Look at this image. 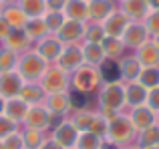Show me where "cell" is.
Wrapping results in <instances>:
<instances>
[{"label": "cell", "mask_w": 159, "mask_h": 149, "mask_svg": "<svg viewBox=\"0 0 159 149\" xmlns=\"http://www.w3.org/2000/svg\"><path fill=\"white\" fill-rule=\"evenodd\" d=\"M89 2V16L95 20H105L115 8L113 0H87Z\"/></svg>", "instance_id": "8fae6325"}, {"label": "cell", "mask_w": 159, "mask_h": 149, "mask_svg": "<svg viewBox=\"0 0 159 149\" xmlns=\"http://www.w3.org/2000/svg\"><path fill=\"white\" fill-rule=\"evenodd\" d=\"M153 121H155V115H153V111L147 109V107H139V109L133 111V125L139 127L141 131L153 127Z\"/></svg>", "instance_id": "ac0fdd59"}, {"label": "cell", "mask_w": 159, "mask_h": 149, "mask_svg": "<svg viewBox=\"0 0 159 149\" xmlns=\"http://www.w3.org/2000/svg\"><path fill=\"white\" fill-rule=\"evenodd\" d=\"M87 101H89V99H87V95L83 93V91H79V93H73V95L69 97V105L75 107L77 111H81L83 107L87 105Z\"/></svg>", "instance_id": "ab89813d"}, {"label": "cell", "mask_w": 159, "mask_h": 149, "mask_svg": "<svg viewBox=\"0 0 159 149\" xmlns=\"http://www.w3.org/2000/svg\"><path fill=\"white\" fill-rule=\"evenodd\" d=\"M149 149H159V147H149Z\"/></svg>", "instance_id": "11a10c76"}, {"label": "cell", "mask_w": 159, "mask_h": 149, "mask_svg": "<svg viewBox=\"0 0 159 149\" xmlns=\"http://www.w3.org/2000/svg\"><path fill=\"white\" fill-rule=\"evenodd\" d=\"M12 65H14V55H12V51H2L0 52V71L8 73L12 69Z\"/></svg>", "instance_id": "f35d334b"}, {"label": "cell", "mask_w": 159, "mask_h": 149, "mask_svg": "<svg viewBox=\"0 0 159 149\" xmlns=\"http://www.w3.org/2000/svg\"><path fill=\"white\" fill-rule=\"evenodd\" d=\"M58 61H61V67L65 69H77L83 63V52L77 51V48H66V51L61 52Z\"/></svg>", "instance_id": "44dd1931"}, {"label": "cell", "mask_w": 159, "mask_h": 149, "mask_svg": "<svg viewBox=\"0 0 159 149\" xmlns=\"http://www.w3.org/2000/svg\"><path fill=\"white\" fill-rule=\"evenodd\" d=\"M159 61V47L155 43H143L139 48V61L137 63L143 67H155Z\"/></svg>", "instance_id": "4fadbf2b"}, {"label": "cell", "mask_w": 159, "mask_h": 149, "mask_svg": "<svg viewBox=\"0 0 159 149\" xmlns=\"http://www.w3.org/2000/svg\"><path fill=\"white\" fill-rule=\"evenodd\" d=\"M89 131L99 137V135H105L107 131H109V125L103 121L101 117H93V121H91V125H89Z\"/></svg>", "instance_id": "74e56055"}, {"label": "cell", "mask_w": 159, "mask_h": 149, "mask_svg": "<svg viewBox=\"0 0 159 149\" xmlns=\"http://www.w3.org/2000/svg\"><path fill=\"white\" fill-rule=\"evenodd\" d=\"M4 111V101H2V97H0V113Z\"/></svg>", "instance_id": "f907efd6"}, {"label": "cell", "mask_w": 159, "mask_h": 149, "mask_svg": "<svg viewBox=\"0 0 159 149\" xmlns=\"http://www.w3.org/2000/svg\"><path fill=\"white\" fill-rule=\"evenodd\" d=\"M147 4L151 10H159V0H147Z\"/></svg>", "instance_id": "c3c4849f"}, {"label": "cell", "mask_w": 159, "mask_h": 149, "mask_svg": "<svg viewBox=\"0 0 159 149\" xmlns=\"http://www.w3.org/2000/svg\"><path fill=\"white\" fill-rule=\"evenodd\" d=\"M0 6H2V2H0Z\"/></svg>", "instance_id": "6f0895ef"}, {"label": "cell", "mask_w": 159, "mask_h": 149, "mask_svg": "<svg viewBox=\"0 0 159 149\" xmlns=\"http://www.w3.org/2000/svg\"><path fill=\"white\" fill-rule=\"evenodd\" d=\"M18 8L26 14V18H40L47 12L44 0H18Z\"/></svg>", "instance_id": "5bb4252c"}, {"label": "cell", "mask_w": 159, "mask_h": 149, "mask_svg": "<svg viewBox=\"0 0 159 149\" xmlns=\"http://www.w3.org/2000/svg\"><path fill=\"white\" fill-rule=\"evenodd\" d=\"M127 26H129V16L125 14L123 10H113L111 14L105 18L103 30H105V34L119 38V36H123V32H125Z\"/></svg>", "instance_id": "6da1fadb"}, {"label": "cell", "mask_w": 159, "mask_h": 149, "mask_svg": "<svg viewBox=\"0 0 159 149\" xmlns=\"http://www.w3.org/2000/svg\"><path fill=\"white\" fill-rule=\"evenodd\" d=\"M107 133H109V137H111L113 143H121V141H125V139L131 137L133 123L127 121V119H123V117H117V119H113V123L109 125Z\"/></svg>", "instance_id": "7a4b0ae2"}, {"label": "cell", "mask_w": 159, "mask_h": 149, "mask_svg": "<svg viewBox=\"0 0 159 149\" xmlns=\"http://www.w3.org/2000/svg\"><path fill=\"white\" fill-rule=\"evenodd\" d=\"M6 43H8V47H10V51L12 48L24 47V44H26V32H24L22 28H12L6 36Z\"/></svg>", "instance_id": "83f0119b"}, {"label": "cell", "mask_w": 159, "mask_h": 149, "mask_svg": "<svg viewBox=\"0 0 159 149\" xmlns=\"http://www.w3.org/2000/svg\"><path fill=\"white\" fill-rule=\"evenodd\" d=\"M155 44L159 47V34H155Z\"/></svg>", "instance_id": "816d5d0a"}, {"label": "cell", "mask_w": 159, "mask_h": 149, "mask_svg": "<svg viewBox=\"0 0 159 149\" xmlns=\"http://www.w3.org/2000/svg\"><path fill=\"white\" fill-rule=\"evenodd\" d=\"M10 30H12V28H10V24H8L6 20H4L2 16H0V38H6Z\"/></svg>", "instance_id": "bcb514c9"}, {"label": "cell", "mask_w": 159, "mask_h": 149, "mask_svg": "<svg viewBox=\"0 0 159 149\" xmlns=\"http://www.w3.org/2000/svg\"><path fill=\"white\" fill-rule=\"evenodd\" d=\"M147 101H149V105H151V111L153 109L159 111V89L151 91V95H147Z\"/></svg>", "instance_id": "f6af8a7d"}, {"label": "cell", "mask_w": 159, "mask_h": 149, "mask_svg": "<svg viewBox=\"0 0 159 149\" xmlns=\"http://www.w3.org/2000/svg\"><path fill=\"white\" fill-rule=\"evenodd\" d=\"M79 139V131L73 123H62L57 131H54V141L58 143L62 149L65 147H73Z\"/></svg>", "instance_id": "277c9868"}, {"label": "cell", "mask_w": 159, "mask_h": 149, "mask_svg": "<svg viewBox=\"0 0 159 149\" xmlns=\"http://www.w3.org/2000/svg\"><path fill=\"white\" fill-rule=\"evenodd\" d=\"M93 117L95 115L93 113H79L77 117H75V123L73 125L77 127V131H89V125H91V121H93Z\"/></svg>", "instance_id": "e575fe53"}, {"label": "cell", "mask_w": 159, "mask_h": 149, "mask_svg": "<svg viewBox=\"0 0 159 149\" xmlns=\"http://www.w3.org/2000/svg\"><path fill=\"white\" fill-rule=\"evenodd\" d=\"M81 34H83V24L77 22V20L66 18V22L62 24L61 30H58V40H75Z\"/></svg>", "instance_id": "d6986e66"}, {"label": "cell", "mask_w": 159, "mask_h": 149, "mask_svg": "<svg viewBox=\"0 0 159 149\" xmlns=\"http://www.w3.org/2000/svg\"><path fill=\"white\" fill-rule=\"evenodd\" d=\"M125 101V91L119 89L117 85H111L109 89H105V93H103V107L105 109H119L121 105H123Z\"/></svg>", "instance_id": "7c38bea8"}, {"label": "cell", "mask_w": 159, "mask_h": 149, "mask_svg": "<svg viewBox=\"0 0 159 149\" xmlns=\"http://www.w3.org/2000/svg\"><path fill=\"white\" fill-rule=\"evenodd\" d=\"M121 2H123V0H121Z\"/></svg>", "instance_id": "680465c9"}, {"label": "cell", "mask_w": 159, "mask_h": 149, "mask_svg": "<svg viewBox=\"0 0 159 149\" xmlns=\"http://www.w3.org/2000/svg\"><path fill=\"white\" fill-rule=\"evenodd\" d=\"M99 149H117V147H115V143L111 141V143H101V147H99Z\"/></svg>", "instance_id": "681fc988"}, {"label": "cell", "mask_w": 159, "mask_h": 149, "mask_svg": "<svg viewBox=\"0 0 159 149\" xmlns=\"http://www.w3.org/2000/svg\"><path fill=\"white\" fill-rule=\"evenodd\" d=\"M145 36H147V28L143 24H129L121 40H123V44H129V47H141L145 43Z\"/></svg>", "instance_id": "8992f818"}, {"label": "cell", "mask_w": 159, "mask_h": 149, "mask_svg": "<svg viewBox=\"0 0 159 149\" xmlns=\"http://www.w3.org/2000/svg\"><path fill=\"white\" fill-rule=\"evenodd\" d=\"M22 141H24V147H26V149H40V145L44 143L40 131H36V129H26Z\"/></svg>", "instance_id": "f546056e"}, {"label": "cell", "mask_w": 159, "mask_h": 149, "mask_svg": "<svg viewBox=\"0 0 159 149\" xmlns=\"http://www.w3.org/2000/svg\"><path fill=\"white\" fill-rule=\"evenodd\" d=\"M0 2H10V0H0Z\"/></svg>", "instance_id": "f5cc1de1"}, {"label": "cell", "mask_w": 159, "mask_h": 149, "mask_svg": "<svg viewBox=\"0 0 159 149\" xmlns=\"http://www.w3.org/2000/svg\"><path fill=\"white\" fill-rule=\"evenodd\" d=\"M139 147H143V149L159 147V127H149V129H143V131H141Z\"/></svg>", "instance_id": "d4e9b609"}, {"label": "cell", "mask_w": 159, "mask_h": 149, "mask_svg": "<svg viewBox=\"0 0 159 149\" xmlns=\"http://www.w3.org/2000/svg\"><path fill=\"white\" fill-rule=\"evenodd\" d=\"M101 74L107 83H115L117 79H121V67L115 61H105L101 67Z\"/></svg>", "instance_id": "484cf974"}, {"label": "cell", "mask_w": 159, "mask_h": 149, "mask_svg": "<svg viewBox=\"0 0 159 149\" xmlns=\"http://www.w3.org/2000/svg\"><path fill=\"white\" fill-rule=\"evenodd\" d=\"M24 32H26V36L40 38V36H44L48 32V28H47V24H44V18L40 16V18H28L26 24H24Z\"/></svg>", "instance_id": "ffe728a7"}, {"label": "cell", "mask_w": 159, "mask_h": 149, "mask_svg": "<svg viewBox=\"0 0 159 149\" xmlns=\"http://www.w3.org/2000/svg\"><path fill=\"white\" fill-rule=\"evenodd\" d=\"M62 12L69 20L83 22L85 18H89V2L87 0H69Z\"/></svg>", "instance_id": "5b68a950"}, {"label": "cell", "mask_w": 159, "mask_h": 149, "mask_svg": "<svg viewBox=\"0 0 159 149\" xmlns=\"http://www.w3.org/2000/svg\"><path fill=\"white\" fill-rule=\"evenodd\" d=\"M39 52H40V55H39L40 59H44V61H52V59H57V56H61V52H62V44H61V40H57V38L43 40V43H40Z\"/></svg>", "instance_id": "2e32d148"}, {"label": "cell", "mask_w": 159, "mask_h": 149, "mask_svg": "<svg viewBox=\"0 0 159 149\" xmlns=\"http://www.w3.org/2000/svg\"><path fill=\"white\" fill-rule=\"evenodd\" d=\"M43 18H44L47 28H48V30H52V32H58V30H61V26L66 22V16H65V12H62V10H47Z\"/></svg>", "instance_id": "7402d4cb"}, {"label": "cell", "mask_w": 159, "mask_h": 149, "mask_svg": "<svg viewBox=\"0 0 159 149\" xmlns=\"http://www.w3.org/2000/svg\"><path fill=\"white\" fill-rule=\"evenodd\" d=\"M20 89H22L20 74L2 73V77H0V95L2 97H14V95L20 93Z\"/></svg>", "instance_id": "52a82bcc"}, {"label": "cell", "mask_w": 159, "mask_h": 149, "mask_svg": "<svg viewBox=\"0 0 159 149\" xmlns=\"http://www.w3.org/2000/svg\"><path fill=\"white\" fill-rule=\"evenodd\" d=\"M10 133H14V123L10 119H2L0 117V139L8 137Z\"/></svg>", "instance_id": "7bdbcfd3"}, {"label": "cell", "mask_w": 159, "mask_h": 149, "mask_svg": "<svg viewBox=\"0 0 159 149\" xmlns=\"http://www.w3.org/2000/svg\"><path fill=\"white\" fill-rule=\"evenodd\" d=\"M83 59H87V63H99L103 59V48L95 43H89L87 48L83 51Z\"/></svg>", "instance_id": "d6a6232c"}, {"label": "cell", "mask_w": 159, "mask_h": 149, "mask_svg": "<svg viewBox=\"0 0 159 149\" xmlns=\"http://www.w3.org/2000/svg\"><path fill=\"white\" fill-rule=\"evenodd\" d=\"M66 2H69V0H44L47 10H65Z\"/></svg>", "instance_id": "ee69618b"}, {"label": "cell", "mask_w": 159, "mask_h": 149, "mask_svg": "<svg viewBox=\"0 0 159 149\" xmlns=\"http://www.w3.org/2000/svg\"><path fill=\"white\" fill-rule=\"evenodd\" d=\"M43 87L48 89V91H52V93L61 91L62 87H65V74L58 71V69H51V71H47L44 77H43Z\"/></svg>", "instance_id": "e0dca14e"}, {"label": "cell", "mask_w": 159, "mask_h": 149, "mask_svg": "<svg viewBox=\"0 0 159 149\" xmlns=\"http://www.w3.org/2000/svg\"><path fill=\"white\" fill-rule=\"evenodd\" d=\"M137 79H139V85L141 87H157L159 85V71L155 67H145L143 71H139V74H137Z\"/></svg>", "instance_id": "cb8c5ba5"}, {"label": "cell", "mask_w": 159, "mask_h": 149, "mask_svg": "<svg viewBox=\"0 0 159 149\" xmlns=\"http://www.w3.org/2000/svg\"><path fill=\"white\" fill-rule=\"evenodd\" d=\"M97 81H99V73L95 69L83 67V69H79L77 77H75V87L79 91H91V89H95Z\"/></svg>", "instance_id": "ba28073f"}, {"label": "cell", "mask_w": 159, "mask_h": 149, "mask_svg": "<svg viewBox=\"0 0 159 149\" xmlns=\"http://www.w3.org/2000/svg\"><path fill=\"white\" fill-rule=\"evenodd\" d=\"M40 149H62V147L58 145L57 141H44L43 145H40Z\"/></svg>", "instance_id": "7dc6e473"}, {"label": "cell", "mask_w": 159, "mask_h": 149, "mask_svg": "<svg viewBox=\"0 0 159 149\" xmlns=\"http://www.w3.org/2000/svg\"><path fill=\"white\" fill-rule=\"evenodd\" d=\"M77 145H79V149H99V147H101V143H99L97 135H93L91 131H87V133L79 135Z\"/></svg>", "instance_id": "4dcf8cb0"}, {"label": "cell", "mask_w": 159, "mask_h": 149, "mask_svg": "<svg viewBox=\"0 0 159 149\" xmlns=\"http://www.w3.org/2000/svg\"><path fill=\"white\" fill-rule=\"evenodd\" d=\"M20 95H22V101L24 103H36L40 101V97L44 95V91L40 89V87H34V85H28V87H22L20 89Z\"/></svg>", "instance_id": "1f68e13d"}, {"label": "cell", "mask_w": 159, "mask_h": 149, "mask_svg": "<svg viewBox=\"0 0 159 149\" xmlns=\"http://www.w3.org/2000/svg\"><path fill=\"white\" fill-rule=\"evenodd\" d=\"M87 38H89V43H95V44H97L99 40H103V38H105V30H103L101 26L89 28V30H87Z\"/></svg>", "instance_id": "b9f144b4"}, {"label": "cell", "mask_w": 159, "mask_h": 149, "mask_svg": "<svg viewBox=\"0 0 159 149\" xmlns=\"http://www.w3.org/2000/svg\"><path fill=\"white\" fill-rule=\"evenodd\" d=\"M121 10L129 16V18H145V16L151 12L147 0H123L121 2Z\"/></svg>", "instance_id": "9c48e42d"}, {"label": "cell", "mask_w": 159, "mask_h": 149, "mask_svg": "<svg viewBox=\"0 0 159 149\" xmlns=\"http://www.w3.org/2000/svg\"><path fill=\"white\" fill-rule=\"evenodd\" d=\"M2 18L10 24V28H24V24H26V20H28L26 14H24L18 6H8V8H4Z\"/></svg>", "instance_id": "9a60e30c"}, {"label": "cell", "mask_w": 159, "mask_h": 149, "mask_svg": "<svg viewBox=\"0 0 159 149\" xmlns=\"http://www.w3.org/2000/svg\"><path fill=\"white\" fill-rule=\"evenodd\" d=\"M2 145H4V149H24V141H22V137L10 133L8 137H4Z\"/></svg>", "instance_id": "60d3db41"}, {"label": "cell", "mask_w": 159, "mask_h": 149, "mask_svg": "<svg viewBox=\"0 0 159 149\" xmlns=\"http://www.w3.org/2000/svg\"><path fill=\"white\" fill-rule=\"evenodd\" d=\"M26 123H28V129H36V131H43L51 125V111L43 109V107H34V109H28L26 111Z\"/></svg>", "instance_id": "3957f363"}, {"label": "cell", "mask_w": 159, "mask_h": 149, "mask_svg": "<svg viewBox=\"0 0 159 149\" xmlns=\"http://www.w3.org/2000/svg\"><path fill=\"white\" fill-rule=\"evenodd\" d=\"M69 107V99L61 93H54L48 99V111L51 113H65V109Z\"/></svg>", "instance_id": "f1b7e54d"}, {"label": "cell", "mask_w": 159, "mask_h": 149, "mask_svg": "<svg viewBox=\"0 0 159 149\" xmlns=\"http://www.w3.org/2000/svg\"><path fill=\"white\" fill-rule=\"evenodd\" d=\"M103 52H109V55H119L121 47H123V40L115 38V36H109V38H103Z\"/></svg>", "instance_id": "836d02e7"}, {"label": "cell", "mask_w": 159, "mask_h": 149, "mask_svg": "<svg viewBox=\"0 0 159 149\" xmlns=\"http://www.w3.org/2000/svg\"><path fill=\"white\" fill-rule=\"evenodd\" d=\"M127 101L131 103V105H141L143 101H147V95H145V87H141V85H129V89H127Z\"/></svg>", "instance_id": "4316f807"}, {"label": "cell", "mask_w": 159, "mask_h": 149, "mask_svg": "<svg viewBox=\"0 0 159 149\" xmlns=\"http://www.w3.org/2000/svg\"><path fill=\"white\" fill-rule=\"evenodd\" d=\"M121 71L125 73L127 79H137V74H139V71H141V65L137 63V61H125L123 67H121Z\"/></svg>", "instance_id": "8d00e7d4"}, {"label": "cell", "mask_w": 159, "mask_h": 149, "mask_svg": "<svg viewBox=\"0 0 159 149\" xmlns=\"http://www.w3.org/2000/svg\"><path fill=\"white\" fill-rule=\"evenodd\" d=\"M127 149H133V147H127Z\"/></svg>", "instance_id": "9f6ffc18"}, {"label": "cell", "mask_w": 159, "mask_h": 149, "mask_svg": "<svg viewBox=\"0 0 159 149\" xmlns=\"http://www.w3.org/2000/svg\"><path fill=\"white\" fill-rule=\"evenodd\" d=\"M26 103L22 99H12L10 103L6 105V113H8V119L10 121H18V119H24L26 117Z\"/></svg>", "instance_id": "603a6c76"}, {"label": "cell", "mask_w": 159, "mask_h": 149, "mask_svg": "<svg viewBox=\"0 0 159 149\" xmlns=\"http://www.w3.org/2000/svg\"><path fill=\"white\" fill-rule=\"evenodd\" d=\"M0 149H4V145H2V143H0Z\"/></svg>", "instance_id": "db71d44e"}, {"label": "cell", "mask_w": 159, "mask_h": 149, "mask_svg": "<svg viewBox=\"0 0 159 149\" xmlns=\"http://www.w3.org/2000/svg\"><path fill=\"white\" fill-rule=\"evenodd\" d=\"M43 71H44V59H40L39 55H28L26 59L20 63V73L28 79L43 74Z\"/></svg>", "instance_id": "30bf717a"}, {"label": "cell", "mask_w": 159, "mask_h": 149, "mask_svg": "<svg viewBox=\"0 0 159 149\" xmlns=\"http://www.w3.org/2000/svg\"><path fill=\"white\" fill-rule=\"evenodd\" d=\"M143 26L147 28V30L159 34V10H151L147 16H145V24Z\"/></svg>", "instance_id": "d590c367"}]
</instances>
